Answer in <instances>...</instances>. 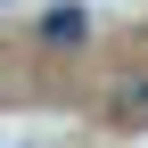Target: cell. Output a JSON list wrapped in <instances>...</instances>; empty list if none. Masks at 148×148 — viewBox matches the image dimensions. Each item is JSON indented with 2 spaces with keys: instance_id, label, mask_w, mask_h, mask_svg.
I'll return each instance as SVG.
<instances>
[{
  "instance_id": "1",
  "label": "cell",
  "mask_w": 148,
  "mask_h": 148,
  "mask_svg": "<svg viewBox=\"0 0 148 148\" xmlns=\"http://www.w3.org/2000/svg\"><path fill=\"white\" fill-rule=\"evenodd\" d=\"M82 33H90V8H74V0H58V8L33 16V41L41 49H82Z\"/></svg>"
},
{
  "instance_id": "2",
  "label": "cell",
  "mask_w": 148,
  "mask_h": 148,
  "mask_svg": "<svg viewBox=\"0 0 148 148\" xmlns=\"http://www.w3.org/2000/svg\"><path fill=\"white\" fill-rule=\"evenodd\" d=\"M115 123H148V74L115 82Z\"/></svg>"
}]
</instances>
